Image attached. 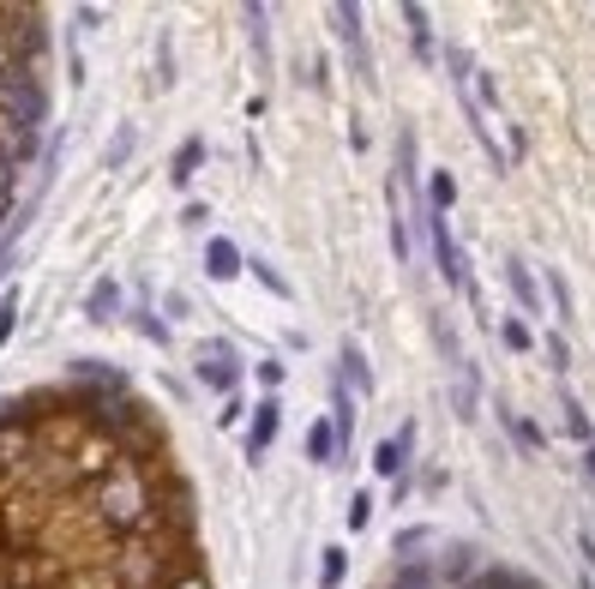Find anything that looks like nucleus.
<instances>
[{"mask_svg":"<svg viewBox=\"0 0 595 589\" xmlns=\"http://www.w3.org/2000/svg\"><path fill=\"white\" fill-rule=\"evenodd\" d=\"M0 121L42 132V121H49V91H42L37 67H19V61L0 67Z\"/></svg>","mask_w":595,"mask_h":589,"instance_id":"obj_1","label":"nucleus"},{"mask_svg":"<svg viewBox=\"0 0 595 589\" xmlns=\"http://www.w3.org/2000/svg\"><path fill=\"white\" fill-rule=\"evenodd\" d=\"M97 511H102V523H109V529H139L145 511H151V493H145V481L132 476V469H121V476L102 481Z\"/></svg>","mask_w":595,"mask_h":589,"instance_id":"obj_2","label":"nucleus"},{"mask_svg":"<svg viewBox=\"0 0 595 589\" xmlns=\"http://www.w3.org/2000/svg\"><path fill=\"white\" fill-rule=\"evenodd\" d=\"M192 379L211 391H235L241 386V356H235L229 337H205L199 349H192Z\"/></svg>","mask_w":595,"mask_h":589,"instance_id":"obj_3","label":"nucleus"},{"mask_svg":"<svg viewBox=\"0 0 595 589\" xmlns=\"http://www.w3.org/2000/svg\"><path fill=\"white\" fill-rule=\"evenodd\" d=\"M331 24H337V42H344V54H349V72L355 79H374V54H367V42H361V12H355L349 0H337Z\"/></svg>","mask_w":595,"mask_h":589,"instance_id":"obj_4","label":"nucleus"},{"mask_svg":"<svg viewBox=\"0 0 595 589\" xmlns=\"http://www.w3.org/2000/svg\"><path fill=\"white\" fill-rule=\"evenodd\" d=\"M241 271H247V253L229 234H211V241H205V277H211V283H235Z\"/></svg>","mask_w":595,"mask_h":589,"instance_id":"obj_5","label":"nucleus"},{"mask_svg":"<svg viewBox=\"0 0 595 589\" xmlns=\"http://www.w3.org/2000/svg\"><path fill=\"white\" fill-rule=\"evenodd\" d=\"M37 151H42V132H37V127H12V121H0V163H7V169H24Z\"/></svg>","mask_w":595,"mask_h":589,"instance_id":"obj_6","label":"nucleus"},{"mask_svg":"<svg viewBox=\"0 0 595 589\" xmlns=\"http://www.w3.org/2000/svg\"><path fill=\"white\" fill-rule=\"evenodd\" d=\"M385 211H391V253H397V264H409L415 259V241H409V217H404V181H385Z\"/></svg>","mask_w":595,"mask_h":589,"instance_id":"obj_7","label":"nucleus"},{"mask_svg":"<svg viewBox=\"0 0 595 589\" xmlns=\"http://www.w3.org/2000/svg\"><path fill=\"white\" fill-rule=\"evenodd\" d=\"M72 379L102 391V397H127V373H121V367H109V361H72Z\"/></svg>","mask_w":595,"mask_h":589,"instance_id":"obj_8","label":"nucleus"},{"mask_svg":"<svg viewBox=\"0 0 595 589\" xmlns=\"http://www.w3.org/2000/svg\"><path fill=\"white\" fill-rule=\"evenodd\" d=\"M277 427H282V403L277 397H265L259 409H252V433H247V458H265V446L277 439Z\"/></svg>","mask_w":595,"mask_h":589,"instance_id":"obj_9","label":"nucleus"},{"mask_svg":"<svg viewBox=\"0 0 595 589\" xmlns=\"http://www.w3.org/2000/svg\"><path fill=\"white\" fill-rule=\"evenodd\" d=\"M409 446H415V421H409V427H397L391 439H379V451H374V469H379V476H404V458H409Z\"/></svg>","mask_w":595,"mask_h":589,"instance_id":"obj_10","label":"nucleus"},{"mask_svg":"<svg viewBox=\"0 0 595 589\" xmlns=\"http://www.w3.org/2000/svg\"><path fill=\"white\" fill-rule=\"evenodd\" d=\"M115 313H121V283H115V277H97V289L85 294V319H97V326H109Z\"/></svg>","mask_w":595,"mask_h":589,"instance_id":"obj_11","label":"nucleus"},{"mask_svg":"<svg viewBox=\"0 0 595 589\" xmlns=\"http://www.w3.org/2000/svg\"><path fill=\"white\" fill-rule=\"evenodd\" d=\"M505 283L517 289V301H524V313H529V319L542 313V294H535V277H529V264L517 259V253H505Z\"/></svg>","mask_w":595,"mask_h":589,"instance_id":"obj_12","label":"nucleus"},{"mask_svg":"<svg viewBox=\"0 0 595 589\" xmlns=\"http://www.w3.org/2000/svg\"><path fill=\"white\" fill-rule=\"evenodd\" d=\"M199 169H205V139H187L181 151L169 157V181H175V187H187Z\"/></svg>","mask_w":595,"mask_h":589,"instance_id":"obj_13","label":"nucleus"},{"mask_svg":"<svg viewBox=\"0 0 595 589\" xmlns=\"http://www.w3.org/2000/svg\"><path fill=\"white\" fill-rule=\"evenodd\" d=\"M404 24H409V49L422 61H434V19H427V7H404Z\"/></svg>","mask_w":595,"mask_h":589,"instance_id":"obj_14","label":"nucleus"},{"mask_svg":"<svg viewBox=\"0 0 595 589\" xmlns=\"http://www.w3.org/2000/svg\"><path fill=\"white\" fill-rule=\"evenodd\" d=\"M559 409H565V433H572L577 446H595V427L584 416V403H577V391H559Z\"/></svg>","mask_w":595,"mask_h":589,"instance_id":"obj_15","label":"nucleus"},{"mask_svg":"<svg viewBox=\"0 0 595 589\" xmlns=\"http://www.w3.org/2000/svg\"><path fill=\"white\" fill-rule=\"evenodd\" d=\"M344 379H349V391L374 397V367H367V356L355 343H344Z\"/></svg>","mask_w":595,"mask_h":589,"instance_id":"obj_16","label":"nucleus"},{"mask_svg":"<svg viewBox=\"0 0 595 589\" xmlns=\"http://www.w3.org/2000/svg\"><path fill=\"white\" fill-rule=\"evenodd\" d=\"M132 331L145 337V343H157V349H169V326H162V313H151V307H132Z\"/></svg>","mask_w":595,"mask_h":589,"instance_id":"obj_17","label":"nucleus"},{"mask_svg":"<svg viewBox=\"0 0 595 589\" xmlns=\"http://www.w3.org/2000/svg\"><path fill=\"white\" fill-rule=\"evenodd\" d=\"M307 458H314V463H331V458H337V433H331V421H314V427H307Z\"/></svg>","mask_w":595,"mask_h":589,"instance_id":"obj_18","label":"nucleus"},{"mask_svg":"<svg viewBox=\"0 0 595 589\" xmlns=\"http://www.w3.org/2000/svg\"><path fill=\"white\" fill-rule=\"evenodd\" d=\"M452 204H457V181H452V174L439 169L434 181H427V211H439V217H445V211H452Z\"/></svg>","mask_w":595,"mask_h":589,"instance_id":"obj_19","label":"nucleus"},{"mask_svg":"<svg viewBox=\"0 0 595 589\" xmlns=\"http://www.w3.org/2000/svg\"><path fill=\"white\" fill-rule=\"evenodd\" d=\"M547 301H554L559 326H565V319H577V307H572V283H565L559 271H547Z\"/></svg>","mask_w":595,"mask_h":589,"instance_id":"obj_20","label":"nucleus"},{"mask_svg":"<svg viewBox=\"0 0 595 589\" xmlns=\"http://www.w3.org/2000/svg\"><path fill=\"white\" fill-rule=\"evenodd\" d=\"M319 559H325V566H319V589H337V583H344V571H349V553L344 548H325Z\"/></svg>","mask_w":595,"mask_h":589,"instance_id":"obj_21","label":"nucleus"},{"mask_svg":"<svg viewBox=\"0 0 595 589\" xmlns=\"http://www.w3.org/2000/svg\"><path fill=\"white\" fill-rule=\"evenodd\" d=\"M505 433H512L524 451H542V427H535V421H524V416H512V409H505Z\"/></svg>","mask_w":595,"mask_h":589,"instance_id":"obj_22","label":"nucleus"},{"mask_svg":"<svg viewBox=\"0 0 595 589\" xmlns=\"http://www.w3.org/2000/svg\"><path fill=\"white\" fill-rule=\"evenodd\" d=\"M282 373H289V367H282L277 356H265L259 367H252V379H259V386H265V391H271V397H277V386H282Z\"/></svg>","mask_w":595,"mask_h":589,"instance_id":"obj_23","label":"nucleus"},{"mask_svg":"<svg viewBox=\"0 0 595 589\" xmlns=\"http://www.w3.org/2000/svg\"><path fill=\"white\" fill-rule=\"evenodd\" d=\"M12 326H19V294H0V349H7V337H12Z\"/></svg>","mask_w":595,"mask_h":589,"instance_id":"obj_24","label":"nucleus"},{"mask_svg":"<svg viewBox=\"0 0 595 589\" xmlns=\"http://www.w3.org/2000/svg\"><path fill=\"white\" fill-rule=\"evenodd\" d=\"M499 337H505V349H529V343H535L524 319H505V326H499Z\"/></svg>","mask_w":595,"mask_h":589,"instance_id":"obj_25","label":"nucleus"},{"mask_svg":"<svg viewBox=\"0 0 595 589\" xmlns=\"http://www.w3.org/2000/svg\"><path fill=\"white\" fill-rule=\"evenodd\" d=\"M127 157H132V127H121V132H115V144H109V169H121Z\"/></svg>","mask_w":595,"mask_h":589,"instance_id":"obj_26","label":"nucleus"},{"mask_svg":"<svg viewBox=\"0 0 595 589\" xmlns=\"http://www.w3.org/2000/svg\"><path fill=\"white\" fill-rule=\"evenodd\" d=\"M367 518H374V499L355 493V499H349V529H367Z\"/></svg>","mask_w":595,"mask_h":589,"instance_id":"obj_27","label":"nucleus"},{"mask_svg":"<svg viewBox=\"0 0 595 589\" xmlns=\"http://www.w3.org/2000/svg\"><path fill=\"white\" fill-rule=\"evenodd\" d=\"M547 361H554L559 367V373H565V367H572V349H565V337L554 331V337H547Z\"/></svg>","mask_w":595,"mask_h":589,"instance_id":"obj_28","label":"nucleus"},{"mask_svg":"<svg viewBox=\"0 0 595 589\" xmlns=\"http://www.w3.org/2000/svg\"><path fill=\"white\" fill-rule=\"evenodd\" d=\"M391 589H434V571H427V566H422V571H404Z\"/></svg>","mask_w":595,"mask_h":589,"instance_id":"obj_29","label":"nucleus"},{"mask_svg":"<svg viewBox=\"0 0 595 589\" xmlns=\"http://www.w3.org/2000/svg\"><path fill=\"white\" fill-rule=\"evenodd\" d=\"M241 416H247V409H241V397H229V403H222V416H217V421H222V427H235Z\"/></svg>","mask_w":595,"mask_h":589,"instance_id":"obj_30","label":"nucleus"},{"mask_svg":"<svg viewBox=\"0 0 595 589\" xmlns=\"http://www.w3.org/2000/svg\"><path fill=\"white\" fill-rule=\"evenodd\" d=\"M577 548H584V559L595 566V536H589V529H584V536H577Z\"/></svg>","mask_w":595,"mask_h":589,"instance_id":"obj_31","label":"nucleus"},{"mask_svg":"<svg viewBox=\"0 0 595 589\" xmlns=\"http://www.w3.org/2000/svg\"><path fill=\"white\" fill-rule=\"evenodd\" d=\"M584 476H589V488H595V446H584Z\"/></svg>","mask_w":595,"mask_h":589,"instance_id":"obj_32","label":"nucleus"},{"mask_svg":"<svg viewBox=\"0 0 595 589\" xmlns=\"http://www.w3.org/2000/svg\"><path fill=\"white\" fill-rule=\"evenodd\" d=\"M12 409H19V403H0V427H7V421H12Z\"/></svg>","mask_w":595,"mask_h":589,"instance_id":"obj_33","label":"nucleus"}]
</instances>
